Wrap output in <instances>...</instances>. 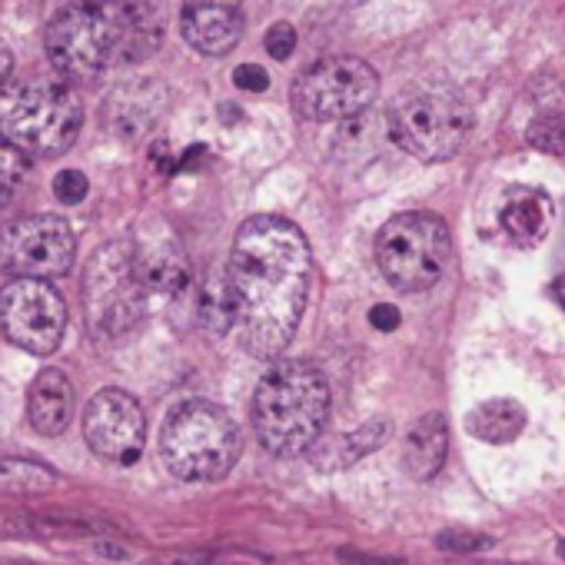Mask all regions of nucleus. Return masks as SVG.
<instances>
[{
    "label": "nucleus",
    "instance_id": "obj_1",
    "mask_svg": "<svg viewBox=\"0 0 565 565\" xmlns=\"http://www.w3.org/2000/svg\"><path fill=\"white\" fill-rule=\"evenodd\" d=\"M310 243L282 216H253L236 230L226 294L233 330L246 353L273 360L290 347L310 297Z\"/></svg>",
    "mask_w": 565,
    "mask_h": 565
},
{
    "label": "nucleus",
    "instance_id": "obj_2",
    "mask_svg": "<svg viewBox=\"0 0 565 565\" xmlns=\"http://www.w3.org/2000/svg\"><path fill=\"white\" fill-rule=\"evenodd\" d=\"M167 34L163 0H74L47 24V61L64 81H94L147 61Z\"/></svg>",
    "mask_w": 565,
    "mask_h": 565
},
{
    "label": "nucleus",
    "instance_id": "obj_3",
    "mask_svg": "<svg viewBox=\"0 0 565 565\" xmlns=\"http://www.w3.org/2000/svg\"><path fill=\"white\" fill-rule=\"evenodd\" d=\"M330 419V386L310 363L290 360L273 366L253 396V429L276 456L313 449Z\"/></svg>",
    "mask_w": 565,
    "mask_h": 565
},
{
    "label": "nucleus",
    "instance_id": "obj_4",
    "mask_svg": "<svg viewBox=\"0 0 565 565\" xmlns=\"http://www.w3.org/2000/svg\"><path fill=\"white\" fill-rule=\"evenodd\" d=\"M81 127L84 107L64 77H21L0 87V137L24 157L51 160L67 153Z\"/></svg>",
    "mask_w": 565,
    "mask_h": 565
},
{
    "label": "nucleus",
    "instance_id": "obj_5",
    "mask_svg": "<svg viewBox=\"0 0 565 565\" xmlns=\"http://www.w3.org/2000/svg\"><path fill=\"white\" fill-rule=\"evenodd\" d=\"M160 456L183 482H216L236 466L239 429L223 406L186 399L163 423Z\"/></svg>",
    "mask_w": 565,
    "mask_h": 565
},
{
    "label": "nucleus",
    "instance_id": "obj_6",
    "mask_svg": "<svg viewBox=\"0 0 565 565\" xmlns=\"http://www.w3.org/2000/svg\"><path fill=\"white\" fill-rule=\"evenodd\" d=\"M452 259V236L443 216L409 210L383 223L376 233V266L399 294H426L443 279Z\"/></svg>",
    "mask_w": 565,
    "mask_h": 565
},
{
    "label": "nucleus",
    "instance_id": "obj_7",
    "mask_svg": "<svg viewBox=\"0 0 565 565\" xmlns=\"http://www.w3.org/2000/svg\"><path fill=\"white\" fill-rule=\"evenodd\" d=\"M472 130L466 97L446 84H423L399 94L390 107V137L423 163L449 160Z\"/></svg>",
    "mask_w": 565,
    "mask_h": 565
},
{
    "label": "nucleus",
    "instance_id": "obj_8",
    "mask_svg": "<svg viewBox=\"0 0 565 565\" xmlns=\"http://www.w3.org/2000/svg\"><path fill=\"white\" fill-rule=\"evenodd\" d=\"M147 307V287L137 276L130 243H107L84 269V317L97 340L130 333Z\"/></svg>",
    "mask_w": 565,
    "mask_h": 565
},
{
    "label": "nucleus",
    "instance_id": "obj_9",
    "mask_svg": "<svg viewBox=\"0 0 565 565\" xmlns=\"http://www.w3.org/2000/svg\"><path fill=\"white\" fill-rule=\"evenodd\" d=\"M376 94H380V77L366 61L327 57L297 77L290 100L303 120L333 124V120L360 117L376 100Z\"/></svg>",
    "mask_w": 565,
    "mask_h": 565
},
{
    "label": "nucleus",
    "instance_id": "obj_10",
    "mask_svg": "<svg viewBox=\"0 0 565 565\" xmlns=\"http://www.w3.org/2000/svg\"><path fill=\"white\" fill-rule=\"evenodd\" d=\"M77 236L64 216L31 213L0 226V269L14 279H54L74 266Z\"/></svg>",
    "mask_w": 565,
    "mask_h": 565
},
{
    "label": "nucleus",
    "instance_id": "obj_11",
    "mask_svg": "<svg viewBox=\"0 0 565 565\" xmlns=\"http://www.w3.org/2000/svg\"><path fill=\"white\" fill-rule=\"evenodd\" d=\"M0 330L4 337L34 353L51 356L61 350L67 333L64 297L47 279H14L0 290Z\"/></svg>",
    "mask_w": 565,
    "mask_h": 565
},
{
    "label": "nucleus",
    "instance_id": "obj_12",
    "mask_svg": "<svg viewBox=\"0 0 565 565\" xmlns=\"http://www.w3.org/2000/svg\"><path fill=\"white\" fill-rule=\"evenodd\" d=\"M84 439L87 446L117 466L140 459L147 443V416L140 403L124 390H100L84 409Z\"/></svg>",
    "mask_w": 565,
    "mask_h": 565
},
{
    "label": "nucleus",
    "instance_id": "obj_13",
    "mask_svg": "<svg viewBox=\"0 0 565 565\" xmlns=\"http://www.w3.org/2000/svg\"><path fill=\"white\" fill-rule=\"evenodd\" d=\"M180 31L196 54L223 57L243 38V4L239 0H183Z\"/></svg>",
    "mask_w": 565,
    "mask_h": 565
},
{
    "label": "nucleus",
    "instance_id": "obj_14",
    "mask_svg": "<svg viewBox=\"0 0 565 565\" xmlns=\"http://www.w3.org/2000/svg\"><path fill=\"white\" fill-rule=\"evenodd\" d=\"M28 416L31 426L44 436H61L74 419V383L64 370H44L31 383L28 393Z\"/></svg>",
    "mask_w": 565,
    "mask_h": 565
},
{
    "label": "nucleus",
    "instance_id": "obj_15",
    "mask_svg": "<svg viewBox=\"0 0 565 565\" xmlns=\"http://www.w3.org/2000/svg\"><path fill=\"white\" fill-rule=\"evenodd\" d=\"M134 259H137V276L147 287V294H183L190 282V263L183 256V249L173 239H157V243H143L134 246Z\"/></svg>",
    "mask_w": 565,
    "mask_h": 565
},
{
    "label": "nucleus",
    "instance_id": "obj_16",
    "mask_svg": "<svg viewBox=\"0 0 565 565\" xmlns=\"http://www.w3.org/2000/svg\"><path fill=\"white\" fill-rule=\"evenodd\" d=\"M449 452V426L439 413H429L423 419H416V426L406 433L403 443V466L416 482H429Z\"/></svg>",
    "mask_w": 565,
    "mask_h": 565
},
{
    "label": "nucleus",
    "instance_id": "obj_17",
    "mask_svg": "<svg viewBox=\"0 0 565 565\" xmlns=\"http://www.w3.org/2000/svg\"><path fill=\"white\" fill-rule=\"evenodd\" d=\"M502 230L519 246H535L552 226V200L542 190L515 186L502 203Z\"/></svg>",
    "mask_w": 565,
    "mask_h": 565
},
{
    "label": "nucleus",
    "instance_id": "obj_18",
    "mask_svg": "<svg viewBox=\"0 0 565 565\" xmlns=\"http://www.w3.org/2000/svg\"><path fill=\"white\" fill-rule=\"evenodd\" d=\"M393 423L390 419H370L363 426H356L353 433L333 436L330 443H317L313 446V466L317 469H343L360 462L363 456H370L373 449H380L390 439Z\"/></svg>",
    "mask_w": 565,
    "mask_h": 565
},
{
    "label": "nucleus",
    "instance_id": "obj_19",
    "mask_svg": "<svg viewBox=\"0 0 565 565\" xmlns=\"http://www.w3.org/2000/svg\"><path fill=\"white\" fill-rule=\"evenodd\" d=\"M466 429L482 443L505 446L515 443L525 429V409L515 399H486L466 413Z\"/></svg>",
    "mask_w": 565,
    "mask_h": 565
},
{
    "label": "nucleus",
    "instance_id": "obj_20",
    "mask_svg": "<svg viewBox=\"0 0 565 565\" xmlns=\"http://www.w3.org/2000/svg\"><path fill=\"white\" fill-rule=\"evenodd\" d=\"M57 482V472L41 466V462H28V459H0V492L11 495H34V492H47Z\"/></svg>",
    "mask_w": 565,
    "mask_h": 565
},
{
    "label": "nucleus",
    "instance_id": "obj_21",
    "mask_svg": "<svg viewBox=\"0 0 565 565\" xmlns=\"http://www.w3.org/2000/svg\"><path fill=\"white\" fill-rule=\"evenodd\" d=\"M529 143L545 153H565V110L552 107L532 117L529 124Z\"/></svg>",
    "mask_w": 565,
    "mask_h": 565
},
{
    "label": "nucleus",
    "instance_id": "obj_22",
    "mask_svg": "<svg viewBox=\"0 0 565 565\" xmlns=\"http://www.w3.org/2000/svg\"><path fill=\"white\" fill-rule=\"evenodd\" d=\"M31 157H24L14 143H8L4 137H0V203H8L14 193H18V186L24 183V177H28V163Z\"/></svg>",
    "mask_w": 565,
    "mask_h": 565
},
{
    "label": "nucleus",
    "instance_id": "obj_23",
    "mask_svg": "<svg viewBox=\"0 0 565 565\" xmlns=\"http://www.w3.org/2000/svg\"><path fill=\"white\" fill-rule=\"evenodd\" d=\"M87 190H90V183H87V177H84L81 170H61V173L54 177V193H57V200L67 203V206L81 203V200L87 196Z\"/></svg>",
    "mask_w": 565,
    "mask_h": 565
},
{
    "label": "nucleus",
    "instance_id": "obj_24",
    "mask_svg": "<svg viewBox=\"0 0 565 565\" xmlns=\"http://www.w3.org/2000/svg\"><path fill=\"white\" fill-rule=\"evenodd\" d=\"M266 54L273 57V61H287L294 51H297V31L290 28V24H273L269 31H266Z\"/></svg>",
    "mask_w": 565,
    "mask_h": 565
},
{
    "label": "nucleus",
    "instance_id": "obj_25",
    "mask_svg": "<svg viewBox=\"0 0 565 565\" xmlns=\"http://www.w3.org/2000/svg\"><path fill=\"white\" fill-rule=\"evenodd\" d=\"M436 542H439L443 552H482V548L492 545V539L479 535V532H443Z\"/></svg>",
    "mask_w": 565,
    "mask_h": 565
},
{
    "label": "nucleus",
    "instance_id": "obj_26",
    "mask_svg": "<svg viewBox=\"0 0 565 565\" xmlns=\"http://www.w3.org/2000/svg\"><path fill=\"white\" fill-rule=\"evenodd\" d=\"M233 84H236L239 90L263 94V90L269 87V77H266V71H259V67L246 64V67H236V74H233Z\"/></svg>",
    "mask_w": 565,
    "mask_h": 565
},
{
    "label": "nucleus",
    "instance_id": "obj_27",
    "mask_svg": "<svg viewBox=\"0 0 565 565\" xmlns=\"http://www.w3.org/2000/svg\"><path fill=\"white\" fill-rule=\"evenodd\" d=\"M340 558L347 565H406L403 558H383V555H366V552H356V548H340Z\"/></svg>",
    "mask_w": 565,
    "mask_h": 565
},
{
    "label": "nucleus",
    "instance_id": "obj_28",
    "mask_svg": "<svg viewBox=\"0 0 565 565\" xmlns=\"http://www.w3.org/2000/svg\"><path fill=\"white\" fill-rule=\"evenodd\" d=\"M370 320H373V327L376 330H396V323H399V310L393 307V303H376L373 310H370Z\"/></svg>",
    "mask_w": 565,
    "mask_h": 565
},
{
    "label": "nucleus",
    "instance_id": "obj_29",
    "mask_svg": "<svg viewBox=\"0 0 565 565\" xmlns=\"http://www.w3.org/2000/svg\"><path fill=\"white\" fill-rule=\"evenodd\" d=\"M210 552H193V555H173V558H153L147 565H206Z\"/></svg>",
    "mask_w": 565,
    "mask_h": 565
},
{
    "label": "nucleus",
    "instance_id": "obj_30",
    "mask_svg": "<svg viewBox=\"0 0 565 565\" xmlns=\"http://www.w3.org/2000/svg\"><path fill=\"white\" fill-rule=\"evenodd\" d=\"M11 67H14V57H11V47L0 41V87L8 84V77H11Z\"/></svg>",
    "mask_w": 565,
    "mask_h": 565
},
{
    "label": "nucleus",
    "instance_id": "obj_31",
    "mask_svg": "<svg viewBox=\"0 0 565 565\" xmlns=\"http://www.w3.org/2000/svg\"><path fill=\"white\" fill-rule=\"evenodd\" d=\"M555 294H558V303L565 307V269H562V276H558V287H555Z\"/></svg>",
    "mask_w": 565,
    "mask_h": 565
},
{
    "label": "nucleus",
    "instance_id": "obj_32",
    "mask_svg": "<svg viewBox=\"0 0 565 565\" xmlns=\"http://www.w3.org/2000/svg\"><path fill=\"white\" fill-rule=\"evenodd\" d=\"M555 552H558V555L565 558V542H558V545H555Z\"/></svg>",
    "mask_w": 565,
    "mask_h": 565
}]
</instances>
